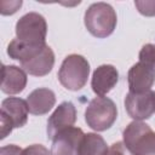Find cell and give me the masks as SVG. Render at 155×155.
Wrapping results in <instances>:
<instances>
[{"mask_svg": "<svg viewBox=\"0 0 155 155\" xmlns=\"http://www.w3.org/2000/svg\"><path fill=\"white\" fill-rule=\"evenodd\" d=\"M134 6L137 7L138 12L147 17L155 16V0H136Z\"/></svg>", "mask_w": 155, "mask_h": 155, "instance_id": "cell-18", "label": "cell"}, {"mask_svg": "<svg viewBox=\"0 0 155 155\" xmlns=\"http://www.w3.org/2000/svg\"><path fill=\"white\" fill-rule=\"evenodd\" d=\"M105 155H132V153L127 149L124 142H115L110 145Z\"/></svg>", "mask_w": 155, "mask_h": 155, "instance_id": "cell-21", "label": "cell"}, {"mask_svg": "<svg viewBox=\"0 0 155 155\" xmlns=\"http://www.w3.org/2000/svg\"><path fill=\"white\" fill-rule=\"evenodd\" d=\"M127 81L130 92L143 93L150 91L155 82V68L138 62L130 68Z\"/></svg>", "mask_w": 155, "mask_h": 155, "instance_id": "cell-9", "label": "cell"}, {"mask_svg": "<svg viewBox=\"0 0 155 155\" xmlns=\"http://www.w3.org/2000/svg\"><path fill=\"white\" fill-rule=\"evenodd\" d=\"M28 104L27 101L18 97H7L1 102V116L6 117L13 126L19 128L28 121Z\"/></svg>", "mask_w": 155, "mask_h": 155, "instance_id": "cell-11", "label": "cell"}, {"mask_svg": "<svg viewBox=\"0 0 155 155\" xmlns=\"http://www.w3.org/2000/svg\"><path fill=\"white\" fill-rule=\"evenodd\" d=\"M84 22L90 34L98 39H104L114 33L117 24V17L111 5L101 1L87 7Z\"/></svg>", "mask_w": 155, "mask_h": 155, "instance_id": "cell-1", "label": "cell"}, {"mask_svg": "<svg viewBox=\"0 0 155 155\" xmlns=\"http://www.w3.org/2000/svg\"><path fill=\"white\" fill-rule=\"evenodd\" d=\"M108 151V145L104 138L97 133H85L80 148L79 155H105Z\"/></svg>", "mask_w": 155, "mask_h": 155, "instance_id": "cell-16", "label": "cell"}, {"mask_svg": "<svg viewBox=\"0 0 155 155\" xmlns=\"http://www.w3.org/2000/svg\"><path fill=\"white\" fill-rule=\"evenodd\" d=\"M122 138L132 155H155V132L148 124L130 122L124 130Z\"/></svg>", "mask_w": 155, "mask_h": 155, "instance_id": "cell-3", "label": "cell"}, {"mask_svg": "<svg viewBox=\"0 0 155 155\" xmlns=\"http://www.w3.org/2000/svg\"><path fill=\"white\" fill-rule=\"evenodd\" d=\"M47 23L42 15L29 12L22 16L16 23V36L28 44H46Z\"/></svg>", "mask_w": 155, "mask_h": 155, "instance_id": "cell-5", "label": "cell"}, {"mask_svg": "<svg viewBox=\"0 0 155 155\" xmlns=\"http://www.w3.org/2000/svg\"><path fill=\"white\" fill-rule=\"evenodd\" d=\"M22 150L18 145L15 144H8V145H4L0 149V155H22Z\"/></svg>", "mask_w": 155, "mask_h": 155, "instance_id": "cell-22", "label": "cell"}, {"mask_svg": "<svg viewBox=\"0 0 155 155\" xmlns=\"http://www.w3.org/2000/svg\"><path fill=\"white\" fill-rule=\"evenodd\" d=\"M119 81V71L111 64H102L92 74L91 87L97 96H105Z\"/></svg>", "mask_w": 155, "mask_h": 155, "instance_id": "cell-10", "label": "cell"}, {"mask_svg": "<svg viewBox=\"0 0 155 155\" xmlns=\"http://www.w3.org/2000/svg\"><path fill=\"white\" fill-rule=\"evenodd\" d=\"M90 75V63L88 61L78 53L67 56L58 70V80L63 87L69 91L81 90Z\"/></svg>", "mask_w": 155, "mask_h": 155, "instance_id": "cell-2", "label": "cell"}, {"mask_svg": "<svg viewBox=\"0 0 155 155\" xmlns=\"http://www.w3.org/2000/svg\"><path fill=\"white\" fill-rule=\"evenodd\" d=\"M139 62L155 68V45L145 44L139 51Z\"/></svg>", "mask_w": 155, "mask_h": 155, "instance_id": "cell-17", "label": "cell"}, {"mask_svg": "<svg viewBox=\"0 0 155 155\" xmlns=\"http://www.w3.org/2000/svg\"><path fill=\"white\" fill-rule=\"evenodd\" d=\"M76 121V108L75 105L69 102H62L54 111L51 114L47 121V138L53 139L59 132L65 128L71 127Z\"/></svg>", "mask_w": 155, "mask_h": 155, "instance_id": "cell-7", "label": "cell"}, {"mask_svg": "<svg viewBox=\"0 0 155 155\" xmlns=\"http://www.w3.org/2000/svg\"><path fill=\"white\" fill-rule=\"evenodd\" d=\"M125 108L134 121L151 117L155 113V92L151 90L143 93L128 92L125 98Z\"/></svg>", "mask_w": 155, "mask_h": 155, "instance_id": "cell-6", "label": "cell"}, {"mask_svg": "<svg viewBox=\"0 0 155 155\" xmlns=\"http://www.w3.org/2000/svg\"><path fill=\"white\" fill-rule=\"evenodd\" d=\"M54 65V53L52 48L46 45L40 53L33 58L21 62V68L33 76H45L47 75Z\"/></svg>", "mask_w": 155, "mask_h": 155, "instance_id": "cell-12", "label": "cell"}, {"mask_svg": "<svg viewBox=\"0 0 155 155\" xmlns=\"http://www.w3.org/2000/svg\"><path fill=\"white\" fill-rule=\"evenodd\" d=\"M85 133L80 127H69L52 139L51 155H79V148Z\"/></svg>", "mask_w": 155, "mask_h": 155, "instance_id": "cell-8", "label": "cell"}, {"mask_svg": "<svg viewBox=\"0 0 155 155\" xmlns=\"http://www.w3.org/2000/svg\"><path fill=\"white\" fill-rule=\"evenodd\" d=\"M45 46L46 44H28L18 39H15L7 46V54L12 59L24 62L40 53Z\"/></svg>", "mask_w": 155, "mask_h": 155, "instance_id": "cell-15", "label": "cell"}, {"mask_svg": "<svg viewBox=\"0 0 155 155\" xmlns=\"http://www.w3.org/2000/svg\"><path fill=\"white\" fill-rule=\"evenodd\" d=\"M116 117L117 109L115 103L104 96L93 98L85 110V121L87 126L97 132L110 128L116 121Z\"/></svg>", "mask_w": 155, "mask_h": 155, "instance_id": "cell-4", "label": "cell"}, {"mask_svg": "<svg viewBox=\"0 0 155 155\" xmlns=\"http://www.w3.org/2000/svg\"><path fill=\"white\" fill-rule=\"evenodd\" d=\"M22 155H51V151L41 144H33L24 148L22 150Z\"/></svg>", "mask_w": 155, "mask_h": 155, "instance_id": "cell-20", "label": "cell"}, {"mask_svg": "<svg viewBox=\"0 0 155 155\" xmlns=\"http://www.w3.org/2000/svg\"><path fill=\"white\" fill-rule=\"evenodd\" d=\"M22 6V1H1L0 2V11L1 15L4 16H8V15H13L18 11V8Z\"/></svg>", "mask_w": 155, "mask_h": 155, "instance_id": "cell-19", "label": "cell"}, {"mask_svg": "<svg viewBox=\"0 0 155 155\" xmlns=\"http://www.w3.org/2000/svg\"><path fill=\"white\" fill-rule=\"evenodd\" d=\"M1 91L6 94L21 93L27 86V73L17 65H2Z\"/></svg>", "mask_w": 155, "mask_h": 155, "instance_id": "cell-13", "label": "cell"}, {"mask_svg": "<svg viewBox=\"0 0 155 155\" xmlns=\"http://www.w3.org/2000/svg\"><path fill=\"white\" fill-rule=\"evenodd\" d=\"M29 113L33 115H45L56 104V94L52 90L40 87L35 88L27 96Z\"/></svg>", "mask_w": 155, "mask_h": 155, "instance_id": "cell-14", "label": "cell"}]
</instances>
